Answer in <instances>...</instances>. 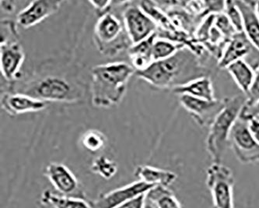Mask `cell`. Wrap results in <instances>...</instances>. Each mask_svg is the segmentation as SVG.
I'll return each mask as SVG.
<instances>
[{
  "instance_id": "6da1fadb",
  "label": "cell",
  "mask_w": 259,
  "mask_h": 208,
  "mask_svg": "<svg viewBox=\"0 0 259 208\" xmlns=\"http://www.w3.org/2000/svg\"><path fill=\"white\" fill-rule=\"evenodd\" d=\"M204 69L195 56L188 49H182L177 54L161 61L152 63L147 69L136 71L135 75L153 86L170 88L205 76Z\"/></svg>"
},
{
  "instance_id": "7a4b0ae2",
  "label": "cell",
  "mask_w": 259,
  "mask_h": 208,
  "mask_svg": "<svg viewBox=\"0 0 259 208\" xmlns=\"http://www.w3.org/2000/svg\"><path fill=\"white\" fill-rule=\"evenodd\" d=\"M136 73L132 65L114 62L95 66L91 70L92 103L98 108H108L121 102L130 78Z\"/></svg>"
},
{
  "instance_id": "3957f363",
  "label": "cell",
  "mask_w": 259,
  "mask_h": 208,
  "mask_svg": "<svg viewBox=\"0 0 259 208\" xmlns=\"http://www.w3.org/2000/svg\"><path fill=\"white\" fill-rule=\"evenodd\" d=\"M245 102V95L224 98V107L209 127L207 135L206 149L212 163H222L233 127L240 118Z\"/></svg>"
},
{
  "instance_id": "277c9868",
  "label": "cell",
  "mask_w": 259,
  "mask_h": 208,
  "mask_svg": "<svg viewBox=\"0 0 259 208\" xmlns=\"http://www.w3.org/2000/svg\"><path fill=\"white\" fill-rule=\"evenodd\" d=\"M94 38L98 51L107 56H115L131 46L123 22L110 11L97 21Z\"/></svg>"
},
{
  "instance_id": "5b68a950",
  "label": "cell",
  "mask_w": 259,
  "mask_h": 208,
  "mask_svg": "<svg viewBox=\"0 0 259 208\" xmlns=\"http://www.w3.org/2000/svg\"><path fill=\"white\" fill-rule=\"evenodd\" d=\"M206 185L215 208H234V177L229 167L212 163L207 170Z\"/></svg>"
},
{
  "instance_id": "8992f818",
  "label": "cell",
  "mask_w": 259,
  "mask_h": 208,
  "mask_svg": "<svg viewBox=\"0 0 259 208\" xmlns=\"http://www.w3.org/2000/svg\"><path fill=\"white\" fill-rule=\"evenodd\" d=\"M21 93L47 102H71L77 99L75 88L64 79L56 76L34 82Z\"/></svg>"
},
{
  "instance_id": "52a82bcc",
  "label": "cell",
  "mask_w": 259,
  "mask_h": 208,
  "mask_svg": "<svg viewBox=\"0 0 259 208\" xmlns=\"http://www.w3.org/2000/svg\"><path fill=\"white\" fill-rule=\"evenodd\" d=\"M230 142L240 162H259V142L251 132L248 122L238 118L231 131Z\"/></svg>"
},
{
  "instance_id": "ba28073f",
  "label": "cell",
  "mask_w": 259,
  "mask_h": 208,
  "mask_svg": "<svg viewBox=\"0 0 259 208\" xmlns=\"http://www.w3.org/2000/svg\"><path fill=\"white\" fill-rule=\"evenodd\" d=\"M122 22L132 45L148 38L158 30L157 24L139 5L128 6L123 11Z\"/></svg>"
},
{
  "instance_id": "9c48e42d",
  "label": "cell",
  "mask_w": 259,
  "mask_h": 208,
  "mask_svg": "<svg viewBox=\"0 0 259 208\" xmlns=\"http://www.w3.org/2000/svg\"><path fill=\"white\" fill-rule=\"evenodd\" d=\"M154 186L144 182H133L122 187L99 195L91 203L92 208H116L125 204L136 198L146 194Z\"/></svg>"
},
{
  "instance_id": "30bf717a",
  "label": "cell",
  "mask_w": 259,
  "mask_h": 208,
  "mask_svg": "<svg viewBox=\"0 0 259 208\" xmlns=\"http://www.w3.org/2000/svg\"><path fill=\"white\" fill-rule=\"evenodd\" d=\"M258 49L251 44L244 33H237L224 47L218 60V66L226 69L230 64L240 59H244L251 64L258 59Z\"/></svg>"
},
{
  "instance_id": "8fae6325",
  "label": "cell",
  "mask_w": 259,
  "mask_h": 208,
  "mask_svg": "<svg viewBox=\"0 0 259 208\" xmlns=\"http://www.w3.org/2000/svg\"><path fill=\"white\" fill-rule=\"evenodd\" d=\"M44 174L59 194L82 199L85 197L76 176L65 164L49 163L45 169Z\"/></svg>"
},
{
  "instance_id": "7c38bea8",
  "label": "cell",
  "mask_w": 259,
  "mask_h": 208,
  "mask_svg": "<svg viewBox=\"0 0 259 208\" xmlns=\"http://www.w3.org/2000/svg\"><path fill=\"white\" fill-rule=\"evenodd\" d=\"M179 102L201 127H210L224 107L222 100L208 101L189 95H179Z\"/></svg>"
},
{
  "instance_id": "4fadbf2b",
  "label": "cell",
  "mask_w": 259,
  "mask_h": 208,
  "mask_svg": "<svg viewBox=\"0 0 259 208\" xmlns=\"http://www.w3.org/2000/svg\"><path fill=\"white\" fill-rule=\"evenodd\" d=\"M62 1L36 0L29 2L16 16V23L23 28H29L56 14L60 9Z\"/></svg>"
},
{
  "instance_id": "5bb4252c",
  "label": "cell",
  "mask_w": 259,
  "mask_h": 208,
  "mask_svg": "<svg viewBox=\"0 0 259 208\" xmlns=\"http://www.w3.org/2000/svg\"><path fill=\"white\" fill-rule=\"evenodd\" d=\"M24 49L17 41L1 43L0 69L3 77L7 81L17 80L24 61Z\"/></svg>"
},
{
  "instance_id": "9a60e30c",
  "label": "cell",
  "mask_w": 259,
  "mask_h": 208,
  "mask_svg": "<svg viewBox=\"0 0 259 208\" xmlns=\"http://www.w3.org/2000/svg\"><path fill=\"white\" fill-rule=\"evenodd\" d=\"M48 104L49 102L23 93L4 94L1 99L4 110L12 116L44 110L47 108Z\"/></svg>"
},
{
  "instance_id": "2e32d148",
  "label": "cell",
  "mask_w": 259,
  "mask_h": 208,
  "mask_svg": "<svg viewBox=\"0 0 259 208\" xmlns=\"http://www.w3.org/2000/svg\"><path fill=\"white\" fill-rule=\"evenodd\" d=\"M172 92L176 95H189L204 100H215V92L212 80L208 76L197 78L184 85L175 87Z\"/></svg>"
},
{
  "instance_id": "e0dca14e",
  "label": "cell",
  "mask_w": 259,
  "mask_h": 208,
  "mask_svg": "<svg viewBox=\"0 0 259 208\" xmlns=\"http://www.w3.org/2000/svg\"><path fill=\"white\" fill-rule=\"evenodd\" d=\"M157 37V32L137 44L132 45L128 48L127 50L128 57L132 66L134 68L136 71H142L153 63L152 53L153 43Z\"/></svg>"
},
{
  "instance_id": "ac0fdd59",
  "label": "cell",
  "mask_w": 259,
  "mask_h": 208,
  "mask_svg": "<svg viewBox=\"0 0 259 208\" xmlns=\"http://www.w3.org/2000/svg\"><path fill=\"white\" fill-rule=\"evenodd\" d=\"M254 3L235 1L243 19V32L251 44L259 50V18L256 14Z\"/></svg>"
},
{
  "instance_id": "d6986e66",
  "label": "cell",
  "mask_w": 259,
  "mask_h": 208,
  "mask_svg": "<svg viewBox=\"0 0 259 208\" xmlns=\"http://www.w3.org/2000/svg\"><path fill=\"white\" fill-rule=\"evenodd\" d=\"M134 175L140 181L152 186H163L169 187L178 179L174 172L162 170L150 165H139L135 170Z\"/></svg>"
},
{
  "instance_id": "ffe728a7",
  "label": "cell",
  "mask_w": 259,
  "mask_h": 208,
  "mask_svg": "<svg viewBox=\"0 0 259 208\" xmlns=\"http://www.w3.org/2000/svg\"><path fill=\"white\" fill-rule=\"evenodd\" d=\"M144 208H182V206L169 187L155 186L145 194Z\"/></svg>"
},
{
  "instance_id": "44dd1931",
  "label": "cell",
  "mask_w": 259,
  "mask_h": 208,
  "mask_svg": "<svg viewBox=\"0 0 259 208\" xmlns=\"http://www.w3.org/2000/svg\"><path fill=\"white\" fill-rule=\"evenodd\" d=\"M228 73L232 76L240 90L247 95L251 89L255 76V70L244 59H240L230 64L226 68Z\"/></svg>"
},
{
  "instance_id": "7402d4cb",
  "label": "cell",
  "mask_w": 259,
  "mask_h": 208,
  "mask_svg": "<svg viewBox=\"0 0 259 208\" xmlns=\"http://www.w3.org/2000/svg\"><path fill=\"white\" fill-rule=\"evenodd\" d=\"M40 203L53 208H92L91 203L82 198L64 196L50 190L43 192L40 196Z\"/></svg>"
},
{
  "instance_id": "603a6c76",
  "label": "cell",
  "mask_w": 259,
  "mask_h": 208,
  "mask_svg": "<svg viewBox=\"0 0 259 208\" xmlns=\"http://www.w3.org/2000/svg\"><path fill=\"white\" fill-rule=\"evenodd\" d=\"M139 6L157 24V27L160 26L163 29V31H166V32L168 33L177 32L175 31H176V27L170 17H167L165 13L160 10L157 3L143 1L139 3Z\"/></svg>"
},
{
  "instance_id": "cb8c5ba5",
  "label": "cell",
  "mask_w": 259,
  "mask_h": 208,
  "mask_svg": "<svg viewBox=\"0 0 259 208\" xmlns=\"http://www.w3.org/2000/svg\"><path fill=\"white\" fill-rule=\"evenodd\" d=\"M185 46L180 43L170 41L168 39L162 38L157 36L155 39L153 46V62L161 61L164 59H169L177 54L180 50L183 49Z\"/></svg>"
},
{
  "instance_id": "d4e9b609",
  "label": "cell",
  "mask_w": 259,
  "mask_h": 208,
  "mask_svg": "<svg viewBox=\"0 0 259 208\" xmlns=\"http://www.w3.org/2000/svg\"><path fill=\"white\" fill-rule=\"evenodd\" d=\"M91 170L95 174L98 175L105 180H110L116 175L118 164L106 156H100L93 161Z\"/></svg>"
},
{
  "instance_id": "484cf974",
  "label": "cell",
  "mask_w": 259,
  "mask_h": 208,
  "mask_svg": "<svg viewBox=\"0 0 259 208\" xmlns=\"http://www.w3.org/2000/svg\"><path fill=\"white\" fill-rule=\"evenodd\" d=\"M82 146L91 152H97L103 149L107 144V138L98 131H89L85 133L81 140Z\"/></svg>"
},
{
  "instance_id": "4316f807",
  "label": "cell",
  "mask_w": 259,
  "mask_h": 208,
  "mask_svg": "<svg viewBox=\"0 0 259 208\" xmlns=\"http://www.w3.org/2000/svg\"><path fill=\"white\" fill-rule=\"evenodd\" d=\"M224 14H226L237 33L243 32V19L241 11L237 7L235 1L225 2Z\"/></svg>"
},
{
  "instance_id": "83f0119b",
  "label": "cell",
  "mask_w": 259,
  "mask_h": 208,
  "mask_svg": "<svg viewBox=\"0 0 259 208\" xmlns=\"http://www.w3.org/2000/svg\"><path fill=\"white\" fill-rule=\"evenodd\" d=\"M214 26L219 30L227 41L231 40L234 34H237L229 19L224 12L215 14Z\"/></svg>"
},
{
  "instance_id": "f1b7e54d",
  "label": "cell",
  "mask_w": 259,
  "mask_h": 208,
  "mask_svg": "<svg viewBox=\"0 0 259 208\" xmlns=\"http://www.w3.org/2000/svg\"><path fill=\"white\" fill-rule=\"evenodd\" d=\"M246 97V102L244 105H251L255 103L259 99V68L255 71L254 81L251 85V89Z\"/></svg>"
},
{
  "instance_id": "f546056e",
  "label": "cell",
  "mask_w": 259,
  "mask_h": 208,
  "mask_svg": "<svg viewBox=\"0 0 259 208\" xmlns=\"http://www.w3.org/2000/svg\"><path fill=\"white\" fill-rule=\"evenodd\" d=\"M259 115V99L251 105H244L241 111L240 118L243 120L249 121L255 119Z\"/></svg>"
},
{
  "instance_id": "4dcf8cb0",
  "label": "cell",
  "mask_w": 259,
  "mask_h": 208,
  "mask_svg": "<svg viewBox=\"0 0 259 208\" xmlns=\"http://www.w3.org/2000/svg\"><path fill=\"white\" fill-rule=\"evenodd\" d=\"M89 3L96 10L100 16L109 12L111 4H113L111 1H89Z\"/></svg>"
},
{
  "instance_id": "1f68e13d",
  "label": "cell",
  "mask_w": 259,
  "mask_h": 208,
  "mask_svg": "<svg viewBox=\"0 0 259 208\" xmlns=\"http://www.w3.org/2000/svg\"><path fill=\"white\" fill-rule=\"evenodd\" d=\"M145 194L116 208H144Z\"/></svg>"
},
{
  "instance_id": "d6a6232c",
  "label": "cell",
  "mask_w": 259,
  "mask_h": 208,
  "mask_svg": "<svg viewBox=\"0 0 259 208\" xmlns=\"http://www.w3.org/2000/svg\"><path fill=\"white\" fill-rule=\"evenodd\" d=\"M249 127L251 131L254 134V137L257 139V141L259 142V122L256 119L249 121Z\"/></svg>"
},
{
  "instance_id": "836d02e7",
  "label": "cell",
  "mask_w": 259,
  "mask_h": 208,
  "mask_svg": "<svg viewBox=\"0 0 259 208\" xmlns=\"http://www.w3.org/2000/svg\"><path fill=\"white\" fill-rule=\"evenodd\" d=\"M254 8H255L256 14H257L259 18V1L254 3Z\"/></svg>"
},
{
  "instance_id": "e575fe53",
  "label": "cell",
  "mask_w": 259,
  "mask_h": 208,
  "mask_svg": "<svg viewBox=\"0 0 259 208\" xmlns=\"http://www.w3.org/2000/svg\"><path fill=\"white\" fill-rule=\"evenodd\" d=\"M255 119H256V120H257L259 122V115H258V116L257 117V118H255Z\"/></svg>"
}]
</instances>
